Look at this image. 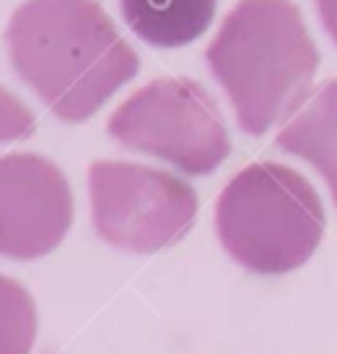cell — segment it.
Segmentation results:
<instances>
[{"label": "cell", "instance_id": "1", "mask_svg": "<svg viewBox=\"0 0 337 354\" xmlns=\"http://www.w3.org/2000/svg\"><path fill=\"white\" fill-rule=\"evenodd\" d=\"M14 72L64 122H86L138 72L97 0H25L6 25Z\"/></svg>", "mask_w": 337, "mask_h": 354}, {"label": "cell", "instance_id": "2", "mask_svg": "<svg viewBox=\"0 0 337 354\" xmlns=\"http://www.w3.org/2000/svg\"><path fill=\"white\" fill-rule=\"evenodd\" d=\"M204 58L249 136L290 119L307 102L320 64L293 0H238Z\"/></svg>", "mask_w": 337, "mask_h": 354}, {"label": "cell", "instance_id": "3", "mask_svg": "<svg viewBox=\"0 0 337 354\" xmlns=\"http://www.w3.org/2000/svg\"><path fill=\"white\" fill-rule=\"evenodd\" d=\"M323 232L326 210L312 183L273 160L240 169L215 202V235L224 252L260 277L301 268Z\"/></svg>", "mask_w": 337, "mask_h": 354}, {"label": "cell", "instance_id": "4", "mask_svg": "<svg viewBox=\"0 0 337 354\" xmlns=\"http://www.w3.org/2000/svg\"><path fill=\"white\" fill-rule=\"evenodd\" d=\"M108 133L185 174H210L232 147L213 94L191 77L149 80L110 113Z\"/></svg>", "mask_w": 337, "mask_h": 354}, {"label": "cell", "instance_id": "5", "mask_svg": "<svg viewBox=\"0 0 337 354\" xmlns=\"http://www.w3.org/2000/svg\"><path fill=\"white\" fill-rule=\"evenodd\" d=\"M94 232L127 252L149 254L182 241L199 210L196 191L171 171L127 160L88 166Z\"/></svg>", "mask_w": 337, "mask_h": 354}, {"label": "cell", "instance_id": "6", "mask_svg": "<svg viewBox=\"0 0 337 354\" xmlns=\"http://www.w3.org/2000/svg\"><path fill=\"white\" fill-rule=\"evenodd\" d=\"M72 191L64 171L41 155H0V254L36 260L69 232Z\"/></svg>", "mask_w": 337, "mask_h": 354}, {"label": "cell", "instance_id": "7", "mask_svg": "<svg viewBox=\"0 0 337 354\" xmlns=\"http://www.w3.org/2000/svg\"><path fill=\"white\" fill-rule=\"evenodd\" d=\"M276 147L315 166L337 207V77L320 83L307 97L276 133Z\"/></svg>", "mask_w": 337, "mask_h": 354}, {"label": "cell", "instance_id": "8", "mask_svg": "<svg viewBox=\"0 0 337 354\" xmlns=\"http://www.w3.org/2000/svg\"><path fill=\"white\" fill-rule=\"evenodd\" d=\"M218 0H119L127 28L152 47L196 41L213 22Z\"/></svg>", "mask_w": 337, "mask_h": 354}, {"label": "cell", "instance_id": "9", "mask_svg": "<svg viewBox=\"0 0 337 354\" xmlns=\"http://www.w3.org/2000/svg\"><path fill=\"white\" fill-rule=\"evenodd\" d=\"M36 340V307L30 293L0 274V354H30Z\"/></svg>", "mask_w": 337, "mask_h": 354}, {"label": "cell", "instance_id": "10", "mask_svg": "<svg viewBox=\"0 0 337 354\" xmlns=\"http://www.w3.org/2000/svg\"><path fill=\"white\" fill-rule=\"evenodd\" d=\"M33 127H36V119L28 111V105H22L11 91L0 88V144L28 138Z\"/></svg>", "mask_w": 337, "mask_h": 354}, {"label": "cell", "instance_id": "11", "mask_svg": "<svg viewBox=\"0 0 337 354\" xmlns=\"http://www.w3.org/2000/svg\"><path fill=\"white\" fill-rule=\"evenodd\" d=\"M318 8V19L323 25V30L329 33V39L337 47V0H315Z\"/></svg>", "mask_w": 337, "mask_h": 354}]
</instances>
